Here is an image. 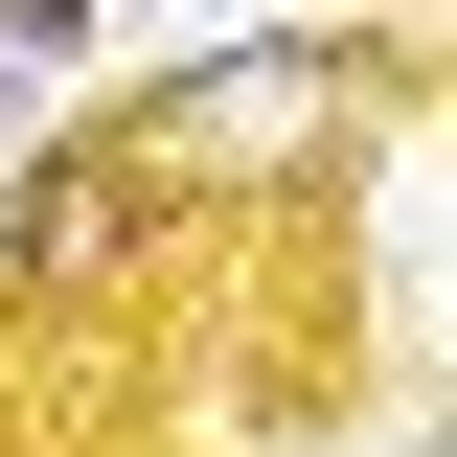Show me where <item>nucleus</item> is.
Returning a JSON list of instances; mask_svg holds the SVG:
<instances>
[{
    "label": "nucleus",
    "mask_w": 457,
    "mask_h": 457,
    "mask_svg": "<svg viewBox=\"0 0 457 457\" xmlns=\"http://www.w3.org/2000/svg\"><path fill=\"white\" fill-rule=\"evenodd\" d=\"M411 23H183L161 69H114V137H137V183H161L183 228H320L343 183H366V137L411 114Z\"/></svg>",
    "instance_id": "1"
},
{
    "label": "nucleus",
    "mask_w": 457,
    "mask_h": 457,
    "mask_svg": "<svg viewBox=\"0 0 457 457\" xmlns=\"http://www.w3.org/2000/svg\"><path fill=\"white\" fill-rule=\"evenodd\" d=\"M69 92H114V0H0V137H46Z\"/></svg>",
    "instance_id": "2"
},
{
    "label": "nucleus",
    "mask_w": 457,
    "mask_h": 457,
    "mask_svg": "<svg viewBox=\"0 0 457 457\" xmlns=\"http://www.w3.org/2000/svg\"><path fill=\"white\" fill-rule=\"evenodd\" d=\"M0 457H23V435H0Z\"/></svg>",
    "instance_id": "3"
}]
</instances>
